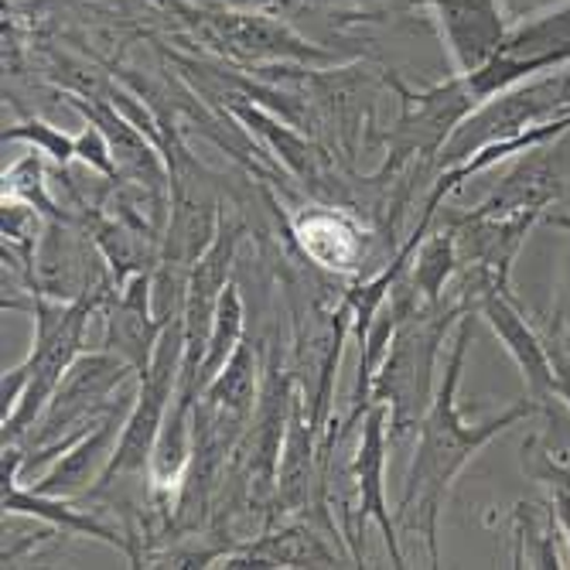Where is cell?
<instances>
[{"label":"cell","mask_w":570,"mask_h":570,"mask_svg":"<svg viewBox=\"0 0 570 570\" xmlns=\"http://www.w3.org/2000/svg\"><path fill=\"white\" fill-rule=\"evenodd\" d=\"M89 315V301H79L72 307H38V345L28 366H21L11 380H4V403H14L18 390L24 386V400L14 410L8 424V434H21L35 413L45 406V400L56 393L62 376L69 373L72 358L79 352L82 325Z\"/></svg>","instance_id":"obj_5"},{"label":"cell","mask_w":570,"mask_h":570,"mask_svg":"<svg viewBox=\"0 0 570 570\" xmlns=\"http://www.w3.org/2000/svg\"><path fill=\"white\" fill-rule=\"evenodd\" d=\"M114 342L124 348L130 366L140 370V376L150 370V342H154V325L147 322V281H137L120 307V315H114Z\"/></svg>","instance_id":"obj_15"},{"label":"cell","mask_w":570,"mask_h":570,"mask_svg":"<svg viewBox=\"0 0 570 570\" xmlns=\"http://www.w3.org/2000/svg\"><path fill=\"white\" fill-rule=\"evenodd\" d=\"M553 512H557L560 533H563V537H567V543H570V489L553 485Z\"/></svg>","instance_id":"obj_22"},{"label":"cell","mask_w":570,"mask_h":570,"mask_svg":"<svg viewBox=\"0 0 570 570\" xmlns=\"http://www.w3.org/2000/svg\"><path fill=\"white\" fill-rule=\"evenodd\" d=\"M127 373H130V362H117L114 355H86V358L72 362L62 386L56 390V396H51L45 431L59 434L72 421L86 417L89 406L99 396H107Z\"/></svg>","instance_id":"obj_9"},{"label":"cell","mask_w":570,"mask_h":570,"mask_svg":"<svg viewBox=\"0 0 570 570\" xmlns=\"http://www.w3.org/2000/svg\"><path fill=\"white\" fill-rule=\"evenodd\" d=\"M358 492H362V509L383 523L386 530V543L393 550V560L396 567L403 563L400 550H396V540H393V527H390V515H386V502H383V410H376L370 424H366V434H362V448H358Z\"/></svg>","instance_id":"obj_13"},{"label":"cell","mask_w":570,"mask_h":570,"mask_svg":"<svg viewBox=\"0 0 570 570\" xmlns=\"http://www.w3.org/2000/svg\"><path fill=\"white\" fill-rule=\"evenodd\" d=\"M124 417H120V410H114L107 421L99 424L96 434H89L82 444L72 448V454H66L56 469H51L41 482H38V495H51V499H59V495H76L82 492L96 475L102 479V472H107V464L114 461V438L124 434Z\"/></svg>","instance_id":"obj_10"},{"label":"cell","mask_w":570,"mask_h":570,"mask_svg":"<svg viewBox=\"0 0 570 570\" xmlns=\"http://www.w3.org/2000/svg\"><path fill=\"white\" fill-rule=\"evenodd\" d=\"M458 311L448 315H431L421 322H410L400 328L386 366L376 380V396L390 400L393 413V434H406L417 421H424V413L431 410V390H434V358L438 345L448 332V322Z\"/></svg>","instance_id":"obj_3"},{"label":"cell","mask_w":570,"mask_h":570,"mask_svg":"<svg viewBox=\"0 0 570 570\" xmlns=\"http://www.w3.org/2000/svg\"><path fill=\"white\" fill-rule=\"evenodd\" d=\"M431 4L438 11L451 56L464 76L482 69L509 35L499 0H431Z\"/></svg>","instance_id":"obj_7"},{"label":"cell","mask_w":570,"mask_h":570,"mask_svg":"<svg viewBox=\"0 0 570 570\" xmlns=\"http://www.w3.org/2000/svg\"><path fill=\"white\" fill-rule=\"evenodd\" d=\"M550 223H553L557 229H567V233H570V219H567V216H550Z\"/></svg>","instance_id":"obj_23"},{"label":"cell","mask_w":570,"mask_h":570,"mask_svg":"<svg viewBox=\"0 0 570 570\" xmlns=\"http://www.w3.org/2000/svg\"><path fill=\"white\" fill-rule=\"evenodd\" d=\"M472 342V315H464L458 325V338L451 348V362L444 370V383L431 400V410L421 421V444H417V458H413V469L406 475V489H403V502H400V520L410 533H421L431 547V557L438 560V512L448 499L451 482L458 479V472L469 464V458L485 448L492 438H499L502 431H509L512 424H520L527 417H537V400H520L515 406H509L499 417L485 421V424H464L461 410H458V383H461V370H464V352H469Z\"/></svg>","instance_id":"obj_1"},{"label":"cell","mask_w":570,"mask_h":570,"mask_svg":"<svg viewBox=\"0 0 570 570\" xmlns=\"http://www.w3.org/2000/svg\"><path fill=\"white\" fill-rule=\"evenodd\" d=\"M8 137H28V140H35L38 147H45L51 158H59V161H66V158H72V154H76V140L56 134V130L45 127V124H28L21 130H11Z\"/></svg>","instance_id":"obj_20"},{"label":"cell","mask_w":570,"mask_h":570,"mask_svg":"<svg viewBox=\"0 0 570 570\" xmlns=\"http://www.w3.org/2000/svg\"><path fill=\"white\" fill-rule=\"evenodd\" d=\"M205 396H209L213 406H223L226 413H239V417L253 406V355L246 345H239L229 355L223 373L205 386Z\"/></svg>","instance_id":"obj_17"},{"label":"cell","mask_w":570,"mask_h":570,"mask_svg":"<svg viewBox=\"0 0 570 570\" xmlns=\"http://www.w3.org/2000/svg\"><path fill=\"white\" fill-rule=\"evenodd\" d=\"M557 512L523 502L515 505V567H560L557 557Z\"/></svg>","instance_id":"obj_14"},{"label":"cell","mask_w":570,"mask_h":570,"mask_svg":"<svg viewBox=\"0 0 570 570\" xmlns=\"http://www.w3.org/2000/svg\"><path fill=\"white\" fill-rule=\"evenodd\" d=\"M451 264H454V249H451V239H434L428 249H424V256H421V264H417V287L434 301L438 297V291H441V284H444V277L451 274Z\"/></svg>","instance_id":"obj_19"},{"label":"cell","mask_w":570,"mask_h":570,"mask_svg":"<svg viewBox=\"0 0 570 570\" xmlns=\"http://www.w3.org/2000/svg\"><path fill=\"white\" fill-rule=\"evenodd\" d=\"M185 338V328L175 325L165 342L158 345V355H154L150 370L144 373V386H140V396L130 410V417L124 424V434H120V444L114 451V461L107 464V472H102V485H107L114 475H124V472H140L144 461L154 454V444H158V434H161V421H165V406L171 400V386H175V370H178V355L185 352L181 345Z\"/></svg>","instance_id":"obj_6"},{"label":"cell","mask_w":570,"mask_h":570,"mask_svg":"<svg viewBox=\"0 0 570 570\" xmlns=\"http://www.w3.org/2000/svg\"><path fill=\"white\" fill-rule=\"evenodd\" d=\"M213 31L239 56L253 59H307L315 56L304 41H297L287 28H281L277 18L264 14H216Z\"/></svg>","instance_id":"obj_11"},{"label":"cell","mask_w":570,"mask_h":570,"mask_svg":"<svg viewBox=\"0 0 570 570\" xmlns=\"http://www.w3.org/2000/svg\"><path fill=\"white\" fill-rule=\"evenodd\" d=\"M229 253H233V239H226V233L219 236V243L205 253V261L195 271L191 281V297H188V338L185 345L195 342V332H209L216 307H219V291H226V267H229Z\"/></svg>","instance_id":"obj_12"},{"label":"cell","mask_w":570,"mask_h":570,"mask_svg":"<svg viewBox=\"0 0 570 570\" xmlns=\"http://www.w3.org/2000/svg\"><path fill=\"white\" fill-rule=\"evenodd\" d=\"M563 66H570V4L512 28L495 48V56L464 79H469L475 99L485 102L502 89H512L543 72H557Z\"/></svg>","instance_id":"obj_4"},{"label":"cell","mask_w":570,"mask_h":570,"mask_svg":"<svg viewBox=\"0 0 570 570\" xmlns=\"http://www.w3.org/2000/svg\"><path fill=\"white\" fill-rule=\"evenodd\" d=\"M557 117H570V72H543L512 89L489 96L485 102L464 117L444 144V165H458L475 158L479 150L515 140L527 130L550 124Z\"/></svg>","instance_id":"obj_2"},{"label":"cell","mask_w":570,"mask_h":570,"mask_svg":"<svg viewBox=\"0 0 570 570\" xmlns=\"http://www.w3.org/2000/svg\"><path fill=\"white\" fill-rule=\"evenodd\" d=\"M239 325H243V304H239V294H236V287H226V294L219 297V307H216L209 342H205L202 366H198V390L209 386V383L223 373V366L229 362V355L239 348V345H236Z\"/></svg>","instance_id":"obj_16"},{"label":"cell","mask_w":570,"mask_h":570,"mask_svg":"<svg viewBox=\"0 0 570 570\" xmlns=\"http://www.w3.org/2000/svg\"><path fill=\"white\" fill-rule=\"evenodd\" d=\"M229 8L236 11H253V14H264V18H287L294 8H297V0H226Z\"/></svg>","instance_id":"obj_21"},{"label":"cell","mask_w":570,"mask_h":570,"mask_svg":"<svg viewBox=\"0 0 570 570\" xmlns=\"http://www.w3.org/2000/svg\"><path fill=\"white\" fill-rule=\"evenodd\" d=\"M4 479L11 482L8 485V492H4V505L8 509H14V512H31V515H45V520H51V523H62L66 530H79V533H92V537H99V540H107V543H117V547H124L110 530H102L96 520H89V515H79V512H72L69 505H59L51 495H24V492H18L14 489V479L8 475V469H4Z\"/></svg>","instance_id":"obj_18"},{"label":"cell","mask_w":570,"mask_h":570,"mask_svg":"<svg viewBox=\"0 0 570 570\" xmlns=\"http://www.w3.org/2000/svg\"><path fill=\"white\" fill-rule=\"evenodd\" d=\"M485 322L495 328V335L502 338V345L509 348V355L515 358V366L523 370V380L530 386V396L537 403L557 396V370H553V358L547 352V342L527 325V318L520 315V307H515L502 287H492L482 294L479 301Z\"/></svg>","instance_id":"obj_8"}]
</instances>
